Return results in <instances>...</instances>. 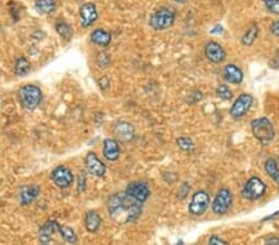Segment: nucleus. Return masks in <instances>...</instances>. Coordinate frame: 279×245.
<instances>
[{
    "instance_id": "nucleus-1",
    "label": "nucleus",
    "mask_w": 279,
    "mask_h": 245,
    "mask_svg": "<svg viewBox=\"0 0 279 245\" xmlns=\"http://www.w3.org/2000/svg\"><path fill=\"white\" fill-rule=\"evenodd\" d=\"M108 215L117 224L134 223L143 211V203L126 193H114L108 200Z\"/></svg>"
},
{
    "instance_id": "nucleus-2",
    "label": "nucleus",
    "mask_w": 279,
    "mask_h": 245,
    "mask_svg": "<svg viewBox=\"0 0 279 245\" xmlns=\"http://www.w3.org/2000/svg\"><path fill=\"white\" fill-rule=\"evenodd\" d=\"M250 130H252L254 138L263 145H268L270 143H272L276 136L274 126L268 118L264 117L253 119L250 122Z\"/></svg>"
},
{
    "instance_id": "nucleus-3",
    "label": "nucleus",
    "mask_w": 279,
    "mask_h": 245,
    "mask_svg": "<svg viewBox=\"0 0 279 245\" xmlns=\"http://www.w3.org/2000/svg\"><path fill=\"white\" fill-rule=\"evenodd\" d=\"M176 19V12L174 9L168 6H162L152 14L149 19V26L155 31H164L170 29Z\"/></svg>"
},
{
    "instance_id": "nucleus-4",
    "label": "nucleus",
    "mask_w": 279,
    "mask_h": 245,
    "mask_svg": "<svg viewBox=\"0 0 279 245\" xmlns=\"http://www.w3.org/2000/svg\"><path fill=\"white\" fill-rule=\"evenodd\" d=\"M18 98L24 109L35 110L42 100V92L38 86L25 84L18 92Z\"/></svg>"
},
{
    "instance_id": "nucleus-5",
    "label": "nucleus",
    "mask_w": 279,
    "mask_h": 245,
    "mask_svg": "<svg viewBox=\"0 0 279 245\" xmlns=\"http://www.w3.org/2000/svg\"><path fill=\"white\" fill-rule=\"evenodd\" d=\"M211 205L210 196L206 191H196L192 195V198L188 205V213L195 217H200L205 215L206 211L208 210Z\"/></svg>"
},
{
    "instance_id": "nucleus-6",
    "label": "nucleus",
    "mask_w": 279,
    "mask_h": 245,
    "mask_svg": "<svg viewBox=\"0 0 279 245\" xmlns=\"http://www.w3.org/2000/svg\"><path fill=\"white\" fill-rule=\"evenodd\" d=\"M267 191V185L260 179V177H250L244 186L242 190V196L248 201H257L260 197H263Z\"/></svg>"
},
{
    "instance_id": "nucleus-7",
    "label": "nucleus",
    "mask_w": 279,
    "mask_h": 245,
    "mask_svg": "<svg viewBox=\"0 0 279 245\" xmlns=\"http://www.w3.org/2000/svg\"><path fill=\"white\" fill-rule=\"evenodd\" d=\"M232 202H234V196H232V192L227 188H222L217 192L215 200H214L212 205V212L217 216H224L226 215L227 212L231 208Z\"/></svg>"
},
{
    "instance_id": "nucleus-8",
    "label": "nucleus",
    "mask_w": 279,
    "mask_h": 245,
    "mask_svg": "<svg viewBox=\"0 0 279 245\" xmlns=\"http://www.w3.org/2000/svg\"><path fill=\"white\" fill-rule=\"evenodd\" d=\"M253 104V97L248 93H244L240 95L232 104L231 109H230V115L234 119H241L247 114L248 110L250 109Z\"/></svg>"
},
{
    "instance_id": "nucleus-9",
    "label": "nucleus",
    "mask_w": 279,
    "mask_h": 245,
    "mask_svg": "<svg viewBox=\"0 0 279 245\" xmlns=\"http://www.w3.org/2000/svg\"><path fill=\"white\" fill-rule=\"evenodd\" d=\"M51 180L58 188H68L74 184V174L67 166H58L51 172Z\"/></svg>"
},
{
    "instance_id": "nucleus-10",
    "label": "nucleus",
    "mask_w": 279,
    "mask_h": 245,
    "mask_svg": "<svg viewBox=\"0 0 279 245\" xmlns=\"http://www.w3.org/2000/svg\"><path fill=\"white\" fill-rule=\"evenodd\" d=\"M126 193H128V195L130 196V197H133L134 200L144 203L148 201L149 197H150V188H149V186L146 185V182L134 181L126 186Z\"/></svg>"
},
{
    "instance_id": "nucleus-11",
    "label": "nucleus",
    "mask_w": 279,
    "mask_h": 245,
    "mask_svg": "<svg viewBox=\"0 0 279 245\" xmlns=\"http://www.w3.org/2000/svg\"><path fill=\"white\" fill-rule=\"evenodd\" d=\"M113 133H114L117 140L120 143H130L136 138V129H134L133 124L126 122V120L116 123L113 126Z\"/></svg>"
},
{
    "instance_id": "nucleus-12",
    "label": "nucleus",
    "mask_w": 279,
    "mask_h": 245,
    "mask_svg": "<svg viewBox=\"0 0 279 245\" xmlns=\"http://www.w3.org/2000/svg\"><path fill=\"white\" fill-rule=\"evenodd\" d=\"M84 166L87 171L96 177H103L107 172V166L100 161L96 153H88L84 157Z\"/></svg>"
},
{
    "instance_id": "nucleus-13",
    "label": "nucleus",
    "mask_w": 279,
    "mask_h": 245,
    "mask_svg": "<svg viewBox=\"0 0 279 245\" xmlns=\"http://www.w3.org/2000/svg\"><path fill=\"white\" fill-rule=\"evenodd\" d=\"M98 19V10L96 4L93 2H86L80 9V21H81L82 27L87 29L91 25L94 24Z\"/></svg>"
},
{
    "instance_id": "nucleus-14",
    "label": "nucleus",
    "mask_w": 279,
    "mask_h": 245,
    "mask_svg": "<svg viewBox=\"0 0 279 245\" xmlns=\"http://www.w3.org/2000/svg\"><path fill=\"white\" fill-rule=\"evenodd\" d=\"M205 56L212 63H222L227 57L224 48L216 41H210L205 46Z\"/></svg>"
},
{
    "instance_id": "nucleus-15",
    "label": "nucleus",
    "mask_w": 279,
    "mask_h": 245,
    "mask_svg": "<svg viewBox=\"0 0 279 245\" xmlns=\"http://www.w3.org/2000/svg\"><path fill=\"white\" fill-rule=\"evenodd\" d=\"M60 224L56 221H48L46 223H44V226L41 227L38 231V241L41 244H48L52 241V237L56 232L60 231Z\"/></svg>"
},
{
    "instance_id": "nucleus-16",
    "label": "nucleus",
    "mask_w": 279,
    "mask_h": 245,
    "mask_svg": "<svg viewBox=\"0 0 279 245\" xmlns=\"http://www.w3.org/2000/svg\"><path fill=\"white\" fill-rule=\"evenodd\" d=\"M103 156L108 161H117L120 156V141L112 138L104 139V141H103Z\"/></svg>"
},
{
    "instance_id": "nucleus-17",
    "label": "nucleus",
    "mask_w": 279,
    "mask_h": 245,
    "mask_svg": "<svg viewBox=\"0 0 279 245\" xmlns=\"http://www.w3.org/2000/svg\"><path fill=\"white\" fill-rule=\"evenodd\" d=\"M244 71L240 67H237L236 64L230 63L226 64L224 68V81L228 82L231 84H241L244 82Z\"/></svg>"
},
{
    "instance_id": "nucleus-18",
    "label": "nucleus",
    "mask_w": 279,
    "mask_h": 245,
    "mask_svg": "<svg viewBox=\"0 0 279 245\" xmlns=\"http://www.w3.org/2000/svg\"><path fill=\"white\" fill-rule=\"evenodd\" d=\"M38 193H40V187H38V185L24 186V187L22 188V191H20V205H31V203L38 198Z\"/></svg>"
},
{
    "instance_id": "nucleus-19",
    "label": "nucleus",
    "mask_w": 279,
    "mask_h": 245,
    "mask_svg": "<svg viewBox=\"0 0 279 245\" xmlns=\"http://www.w3.org/2000/svg\"><path fill=\"white\" fill-rule=\"evenodd\" d=\"M91 41L100 47H108L112 42V35L103 29H96L91 33Z\"/></svg>"
},
{
    "instance_id": "nucleus-20",
    "label": "nucleus",
    "mask_w": 279,
    "mask_h": 245,
    "mask_svg": "<svg viewBox=\"0 0 279 245\" xmlns=\"http://www.w3.org/2000/svg\"><path fill=\"white\" fill-rule=\"evenodd\" d=\"M102 224V218L96 211H88L84 217V227L90 233H97Z\"/></svg>"
},
{
    "instance_id": "nucleus-21",
    "label": "nucleus",
    "mask_w": 279,
    "mask_h": 245,
    "mask_svg": "<svg viewBox=\"0 0 279 245\" xmlns=\"http://www.w3.org/2000/svg\"><path fill=\"white\" fill-rule=\"evenodd\" d=\"M35 9L40 14L50 15L56 11L58 4H56L55 0H35Z\"/></svg>"
},
{
    "instance_id": "nucleus-22",
    "label": "nucleus",
    "mask_w": 279,
    "mask_h": 245,
    "mask_svg": "<svg viewBox=\"0 0 279 245\" xmlns=\"http://www.w3.org/2000/svg\"><path fill=\"white\" fill-rule=\"evenodd\" d=\"M264 170L268 176H270L276 184L279 185V166L277 160H274L273 157H270V159L266 160Z\"/></svg>"
},
{
    "instance_id": "nucleus-23",
    "label": "nucleus",
    "mask_w": 279,
    "mask_h": 245,
    "mask_svg": "<svg viewBox=\"0 0 279 245\" xmlns=\"http://www.w3.org/2000/svg\"><path fill=\"white\" fill-rule=\"evenodd\" d=\"M258 33H260V27H258L256 24L250 25V26L247 29L246 32H244V35L242 36V40H241L242 45L244 46L252 45V43L257 40Z\"/></svg>"
},
{
    "instance_id": "nucleus-24",
    "label": "nucleus",
    "mask_w": 279,
    "mask_h": 245,
    "mask_svg": "<svg viewBox=\"0 0 279 245\" xmlns=\"http://www.w3.org/2000/svg\"><path fill=\"white\" fill-rule=\"evenodd\" d=\"M60 233L61 238L64 239V243H68V244H76L78 242V238H77L76 233H74V229L71 227H67V226H61L60 227Z\"/></svg>"
},
{
    "instance_id": "nucleus-25",
    "label": "nucleus",
    "mask_w": 279,
    "mask_h": 245,
    "mask_svg": "<svg viewBox=\"0 0 279 245\" xmlns=\"http://www.w3.org/2000/svg\"><path fill=\"white\" fill-rule=\"evenodd\" d=\"M30 62L26 60L25 57H19L15 62V66H14V72L15 74H18V76H25V74H28L30 72Z\"/></svg>"
},
{
    "instance_id": "nucleus-26",
    "label": "nucleus",
    "mask_w": 279,
    "mask_h": 245,
    "mask_svg": "<svg viewBox=\"0 0 279 245\" xmlns=\"http://www.w3.org/2000/svg\"><path fill=\"white\" fill-rule=\"evenodd\" d=\"M56 32L61 36L64 40H70L72 37V29L70 27L68 24H66L64 21H58L55 25Z\"/></svg>"
},
{
    "instance_id": "nucleus-27",
    "label": "nucleus",
    "mask_w": 279,
    "mask_h": 245,
    "mask_svg": "<svg viewBox=\"0 0 279 245\" xmlns=\"http://www.w3.org/2000/svg\"><path fill=\"white\" fill-rule=\"evenodd\" d=\"M176 144L182 150L186 151V153H190V151H192L194 149H195V144H194V141L191 140L190 138H188V136H182V138L178 139Z\"/></svg>"
},
{
    "instance_id": "nucleus-28",
    "label": "nucleus",
    "mask_w": 279,
    "mask_h": 245,
    "mask_svg": "<svg viewBox=\"0 0 279 245\" xmlns=\"http://www.w3.org/2000/svg\"><path fill=\"white\" fill-rule=\"evenodd\" d=\"M216 95L224 100H230L232 98V92L226 84H220L216 88Z\"/></svg>"
},
{
    "instance_id": "nucleus-29",
    "label": "nucleus",
    "mask_w": 279,
    "mask_h": 245,
    "mask_svg": "<svg viewBox=\"0 0 279 245\" xmlns=\"http://www.w3.org/2000/svg\"><path fill=\"white\" fill-rule=\"evenodd\" d=\"M110 63V56L106 52L98 53L97 56V64L100 68H107Z\"/></svg>"
},
{
    "instance_id": "nucleus-30",
    "label": "nucleus",
    "mask_w": 279,
    "mask_h": 245,
    "mask_svg": "<svg viewBox=\"0 0 279 245\" xmlns=\"http://www.w3.org/2000/svg\"><path fill=\"white\" fill-rule=\"evenodd\" d=\"M266 6H267V10L272 14L279 15V0H273V1H268L264 2Z\"/></svg>"
},
{
    "instance_id": "nucleus-31",
    "label": "nucleus",
    "mask_w": 279,
    "mask_h": 245,
    "mask_svg": "<svg viewBox=\"0 0 279 245\" xmlns=\"http://www.w3.org/2000/svg\"><path fill=\"white\" fill-rule=\"evenodd\" d=\"M84 190H86V175L82 172V174H80V177H78V187H77V191L81 193L84 192Z\"/></svg>"
},
{
    "instance_id": "nucleus-32",
    "label": "nucleus",
    "mask_w": 279,
    "mask_h": 245,
    "mask_svg": "<svg viewBox=\"0 0 279 245\" xmlns=\"http://www.w3.org/2000/svg\"><path fill=\"white\" fill-rule=\"evenodd\" d=\"M208 244H211V245H226L227 242L224 241V239H221L220 237L214 236V237H211L210 239H208Z\"/></svg>"
},
{
    "instance_id": "nucleus-33",
    "label": "nucleus",
    "mask_w": 279,
    "mask_h": 245,
    "mask_svg": "<svg viewBox=\"0 0 279 245\" xmlns=\"http://www.w3.org/2000/svg\"><path fill=\"white\" fill-rule=\"evenodd\" d=\"M270 30V33H272V35H274V36H277V37H279V20L272 22Z\"/></svg>"
},
{
    "instance_id": "nucleus-34",
    "label": "nucleus",
    "mask_w": 279,
    "mask_h": 245,
    "mask_svg": "<svg viewBox=\"0 0 279 245\" xmlns=\"http://www.w3.org/2000/svg\"><path fill=\"white\" fill-rule=\"evenodd\" d=\"M108 86H110V81H108L107 77H103V78L100 81V87L102 89H106Z\"/></svg>"
},
{
    "instance_id": "nucleus-35",
    "label": "nucleus",
    "mask_w": 279,
    "mask_h": 245,
    "mask_svg": "<svg viewBox=\"0 0 279 245\" xmlns=\"http://www.w3.org/2000/svg\"><path fill=\"white\" fill-rule=\"evenodd\" d=\"M266 243L267 244H279V238H268L267 241H266Z\"/></svg>"
},
{
    "instance_id": "nucleus-36",
    "label": "nucleus",
    "mask_w": 279,
    "mask_h": 245,
    "mask_svg": "<svg viewBox=\"0 0 279 245\" xmlns=\"http://www.w3.org/2000/svg\"><path fill=\"white\" fill-rule=\"evenodd\" d=\"M222 31H224V29H222L221 26H218V25H217V26L215 27V29H214L212 31H211V32L212 33H215V32H222Z\"/></svg>"
},
{
    "instance_id": "nucleus-37",
    "label": "nucleus",
    "mask_w": 279,
    "mask_h": 245,
    "mask_svg": "<svg viewBox=\"0 0 279 245\" xmlns=\"http://www.w3.org/2000/svg\"><path fill=\"white\" fill-rule=\"evenodd\" d=\"M174 1L178 4H185V2H188V0H174Z\"/></svg>"
},
{
    "instance_id": "nucleus-38",
    "label": "nucleus",
    "mask_w": 279,
    "mask_h": 245,
    "mask_svg": "<svg viewBox=\"0 0 279 245\" xmlns=\"http://www.w3.org/2000/svg\"><path fill=\"white\" fill-rule=\"evenodd\" d=\"M268 1H273V0H264V2H268Z\"/></svg>"
}]
</instances>
